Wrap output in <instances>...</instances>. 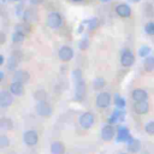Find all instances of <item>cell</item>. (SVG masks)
Here are the masks:
<instances>
[{
    "instance_id": "cell-12",
    "label": "cell",
    "mask_w": 154,
    "mask_h": 154,
    "mask_svg": "<svg viewBox=\"0 0 154 154\" xmlns=\"http://www.w3.org/2000/svg\"><path fill=\"white\" fill-rule=\"evenodd\" d=\"M13 79H14L16 82H20V83L24 84V83L29 82L30 75H29V72L25 71V70H16L14 73H13Z\"/></svg>"
},
{
    "instance_id": "cell-2",
    "label": "cell",
    "mask_w": 154,
    "mask_h": 154,
    "mask_svg": "<svg viewBox=\"0 0 154 154\" xmlns=\"http://www.w3.org/2000/svg\"><path fill=\"white\" fill-rule=\"evenodd\" d=\"M36 112H37V114H38L40 117L48 118V117L52 116L53 109H52V106H51L47 101H40V102H37V105H36Z\"/></svg>"
},
{
    "instance_id": "cell-6",
    "label": "cell",
    "mask_w": 154,
    "mask_h": 154,
    "mask_svg": "<svg viewBox=\"0 0 154 154\" xmlns=\"http://www.w3.org/2000/svg\"><path fill=\"white\" fill-rule=\"evenodd\" d=\"M111 103V94L107 91H101L96 96V106L100 108H106Z\"/></svg>"
},
{
    "instance_id": "cell-1",
    "label": "cell",
    "mask_w": 154,
    "mask_h": 154,
    "mask_svg": "<svg viewBox=\"0 0 154 154\" xmlns=\"http://www.w3.org/2000/svg\"><path fill=\"white\" fill-rule=\"evenodd\" d=\"M63 24V17L58 12H51L47 16V25L52 29H58Z\"/></svg>"
},
{
    "instance_id": "cell-26",
    "label": "cell",
    "mask_w": 154,
    "mask_h": 154,
    "mask_svg": "<svg viewBox=\"0 0 154 154\" xmlns=\"http://www.w3.org/2000/svg\"><path fill=\"white\" fill-rule=\"evenodd\" d=\"M16 30L24 34V35H28L30 32V28H29V24L28 23H20V24H17L16 25Z\"/></svg>"
},
{
    "instance_id": "cell-33",
    "label": "cell",
    "mask_w": 154,
    "mask_h": 154,
    "mask_svg": "<svg viewBox=\"0 0 154 154\" xmlns=\"http://www.w3.org/2000/svg\"><path fill=\"white\" fill-rule=\"evenodd\" d=\"M144 130H146L147 134L154 135V122H148V123L144 125Z\"/></svg>"
},
{
    "instance_id": "cell-7",
    "label": "cell",
    "mask_w": 154,
    "mask_h": 154,
    "mask_svg": "<svg viewBox=\"0 0 154 154\" xmlns=\"http://www.w3.org/2000/svg\"><path fill=\"white\" fill-rule=\"evenodd\" d=\"M58 57L61 61H70L73 58V49L70 46H63L59 48Z\"/></svg>"
},
{
    "instance_id": "cell-31",
    "label": "cell",
    "mask_w": 154,
    "mask_h": 154,
    "mask_svg": "<svg viewBox=\"0 0 154 154\" xmlns=\"http://www.w3.org/2000/svg\"><path fill=\"white\" fill-rule=\"evenodd\" d=\"M87 25H88V28L90 30H94V29H96L99 26V19L97 18H91V19H89L87 22Z\"/></svg>"
},
{
    "instance_id": "cell-9",
    "label": "cell",
    "mask_w": 154,
    "mask_h": 154,
    "mask_svg": "<svg viewBox=\"0 0 154 154\" xmlns=\"http://www.w3.org/2000/svg\"><path fill=\"white\" fill-rule=\"evenodd\" d=\"M130 138H131L130 130L126 126H124V125L119 126L118 130H117V135H116L117 142H128Z\"/></svg>"
},
{
    "instance_id": "cell-16",
    "label": "cell",
    "mask_w": 154,
    "mask_h": 154,
    "mask_svg": "<svg viewBox=\"0 0 154 154\" xmlns=\"http://www.w3.org/2000/svg\"><path fill=\"white\" fill-rule=\"evenodd\" d=\"M23 19H24V23H34L36 19H37V14H36V11L34 8H26L24 11V14H23Z\"/></svg>"
},
{
    "instance_id": "cell-38",
    "label": "cell",
    "mask_w": 154,
    "mask_h": 154,
    "mask_svg": "<svg viewBox=\"0 0 154 154\" xmlns=\"http://www.w3.org/2000/svg\"><path fill=\"white\" fill-rule=\"evenodd\" d=\"M30 2H32V4H40V2H42V0H30Z\"/></svg>"
},
{
    "instance_id": "cell-18",
    "label": "cell",
    "mask_w": 154,
    "mask_h": 154,
    "mask_svg": "<svg viewBox=\"0 0 154 154\" xmlns=\"http://www.w3.org/2000/svg\"><path fill=\"white\" fill-rule=\"evenodd\" d=\"M126 143H128L126 144L128 146V150L130 153H137V152H140V149H141V141L140 140L131 137Z\"/></svg>"
},
{
    "instance_id": "cell-22",
    "label": "cell",
    "mask_w": 154,
    "mask_h": 154,
    "mask_svg": "<svg viewBox=\"0 0 154 154\" xmlns=\"http://www.w3.org/2000/svg\"><path fill=\"white\" fill-rule=\"evenodd\" d=\"M0 129L1 130H11L12 129V120L10 118H1L0 119Z\"/></svg>"
},
{
    "instance_id": "cell-17",
    "label": "cell",
    "mask_w": 154,
    "mask_h": 154,
    "mask_svg": "<svg viewBox=\"0 0 154 154\" xmlns=\"http://www.w3.org/2000/svg\"><path fill=\"white\" fill-rule=\"evenodd\" d=\"M148 109H149V103L147 101L135 102V105H134V111L137 114H144L148 112Z\"/></svg>"
},
{
    "instance_id": "cell-20",
    "label": "cell",
    "mask_w": 154,
    "mask_h": 154,
    "mask_svg": "<svg viewBox=\"0 0 154 154\" xmlns=\"http://www.w3.org/2000/svg\"><path fill=\"white\" fill-rule=\"evenodd\" d=\"M10 91L13 94V95H22L23 91H24V87H23V83L20 82H12L10 84Z\"/></svg>"
},
{
    "instance_id": "cell-39",
    "label": "cell",
    "mask_w": 154,
    "mask_h": 154,
    "mask_svg": "<svg viewBox=\"0 0 154 154\" xmlns=\"http://www.w3.org/2000/svg\"><path fill=\"white\" fill-rule=\"evenodd\" d=\"M2 79H4V72L0 71V81H2Z\"/></svg>"
},
{
    "instance_id": "cell-21",
    "label": "cell",
    "mask_w": 154,
    "mask_h": 154,
    "mask_svg": "<svg viewBox=\"0 0 154 154\" xmlns=\"http://www.w3.org/2000/svg\"><path fill=\"white\" fill-rule=\"evenodd\" d=\"M143 67L147 72L154 71V57H152V55L146 57V59L143 60Z\"/></svg>"
},
{
    "instance_id": "cell-40",
    "label": "cell",
    "mask_w": 154,
    "mask_h": 154,
    "mask_svg": "<svg viewBox=\"0 0 154 154\" xmlns=\"http://www.w3.org/2000/svg\"><path fill=\"white\" fill-rule=\"evenodd\" d=\"M20 6H22V5H20ZM20 6H18V7H17V10H19V8H20ZM19 14H20V11H17V16H19Z\"/></svg>"
},
{
    "instance_id": "cell-34",
    "label": "cell",
    "mask_w": 154,
    "mask_h": 154,
    "mask_svg": "<svg viewBox=\"0 0 154 154\" xmlns=\"http://www.w3.org/2000/svg\"><path fill=\"white\" fill-rule=\"evenodd\" d=\"M10 144V140L7 138V136L6 135H1L0 136V147L1 148H5V147H7Z\"/></svg>"
},
{
    "instance_id": "cell-11",
    "label": "cell",
    "mask_w": 154,
    "mask_h": 154,
    "mask_svg": "<svg viewBox=\"0 0 154 154\" xmlns=\"http://www.w3.org/2000/svg\"><path fill=\"white\" fill-rule=\"evenodd\" d=\"M116 13L122 18H128L131 16V8L126 4H119L116 6Z\"/></svg>"
},
{
    "instance_id": "cell-28",
    "label": "cell",
    "mask_w": 154,
    "mask_h": 154,
    "mask_svg": "<svg viewBox=\"0 0 154 154\" xmlns=\"http://www.w3.org/2000/svg\"><path fill=\"white\" fill-rule=\"evenodd\" d=\"M125 103H126V102H125V100H124L120 95H118V94H117V95L114 96V105H116V107H117V108L123 109V108L125 107Z\"/></svg>"
},
{
    "instance_id": "cell-5",
    "label": "cell",
    "mask_w": 154,
    "mask_h": 154,
    "mask_svg": "<svg viewBox=\"0 0 154 154\" xmlns=\"http://www.w3.org/2000/svg\"><path fill=\"white\" fill-rule=\"evenodd\" d=\"M23 141H24V143L26 146L32 147V146H35L37 143L38 135H37V132L35 130H26L24 132V135H23Z\"/></svg>"
},
{
    "instance_id": "cell-8",
    "label": "cell",
    "mask_w": 154,
    "mask_h": 154,
    "mask_svg": "<svg viewBox=\"0 0 154 154\" xmlns=\"http://www.w3.org/2000/svg\"><path fill=\"white\" fill-rule=\"evenodd\" d=\"M134 61H135V57H134L132 52L130 49H124L120 55V64L124 67H129L134 64Z\"/></svg>"
},
{
    "instance_id": "cell-19",
    "label": "cell",
    "mask_w": 154,
    "mask_h": 154,
    "mask_svg": "<svg viewBox=\"0 0 154 154\" xmlns=\"http://www.w3.org/2000/svg\"><path fill=\"white\" fill-rule=\"evenodd\" d=\"M52 154H64L65 153V144L61 141H54L51 144Z\"/></svg>"
},
{
    "instance_id": "cell-10",
    "label": "cell",
    "mask_w": 154,
    "mask_h": 154,
    "mask_svg": "<svg viewBox=\"0 0 154 154\" xmlns=\"http://www.w3.org/2000/svg\"><path fill=\"white\" fill-rule=\"evenodd\" d=\"M13 94L10 90H2L0 91V107L6 108L13 102Z\"/></svg>"
},
{
    "instance_id": "cell-30",
    "label": "cell",
    "mask_w": 154,
    "mask_h": 154,
    "mask_svg": "<svg viewBox=\"0 0 154 154\" xmlns=\"http://www.w3.org/2000/svg\"><path fill=\"white\" fill-rule=\"evenodd\" d=\"M149 53H150V47H148V46H142V47L140 48V51H138V55L142 57V58L148 57Z\"/></svg>"
},
{
    "instance_id": "cell-3",
    "label": "cell",
    "mask_w": 154,
    "mask_h": 154,
    "mask_svg": "<svg viewBox=\"0 0 154 154\" xmlns=\"http://www.w3.org/2000/svg\"><path fill=\"white\" fill-rule=\"evenodd\" d=\"M85 94H87V85H85V82L82 79L79 82L76 83V87H75V100L81 102L84 100L85 97Z\"/></svg>"
},
{
    "instance_id": "cell-35",
    "label": "cell",
    "mask_w": 154,
    "mask_h": 154,
    "mask_svg": "<svg viewBox=\"0 0 154 154\" xmlns=\"http://www.w3.org/2000/svg\"><path fill=\"white\" fill-rule=\"evenodd\" d=\"M88 45H89V41H88V37H84L81 42H79V48L82 51H85L88 48Z\"/></svg>"
},
{
    "instance_id": "cell-25",
    "label": "cell",
    "mask_w": 154,
    "mask_h": 154,
    "mask_svg": "<svg viewBox=\"0 0 154 154\" xmlns=\"http://www.w3.org/2000/svg\"><path fill=\"white\" fill-rule=\"evenodd\" d=\"M105 84H106V81H105L103 77H96V78L94 79V82H93V87H94L95 90L102 89V88L105 87Z\"/></svg>"
},
{
    "instance_id": "cell-24",
    "label": "cell",
    "mask_w": 154,
    "mask_h": 154,
    "mask_svg": "<svg viewBox=\"0 0 154 154\" xmlns=\"http://www.w3.org/2000/svg\"><path fill=\"white\" fill-rule=\"evenodd\" d=\"M34 96H35V100L37 102H40V101H46V99H47L48 95H47V91L45 89H38V90L35 91Z\"/></svg>"
},
{
    "instance_id": "cell-37",
    "label": "cell",
    "mask_w": 154,
    "mask_h": 154,
    "mask_svg": "<svg viewBox=\"0 0 154 154\" xmlns=\"http://www.w3.org/2000/svg\"><path fill=\"white\" fill-rule=\"evenodd\" d=\"M5 63V57L4 55H0V66H2Z\"/></svg>"
},
{
    "instance_id": "cell-43",
    "label": "cell",
    "mask_w": 154,
    "mask_h": 154,
    "mask_svg": "<svg viewBox=\"0 0 154 154\" xmlns=\"http://www.w3.org/2000/svg\"><path fill=\"white\" fill-rule=\"evenodd\" d=\"M73 1H82V0H73Z\"/></svg>"
},
{
    "instance_id": "cell-13",
    "label": "cell",
    "mask_w": 154,
    "mask_h": 154,
    "mask_svg": "<svg viewBox=\"0 0 154 154\" xmlns=\"http://www.w3.org/2000/svg\"><path fill=\"white\" fill-rule=\"evenodd\" d=\"M114 135H116L114 128L111 124H107L101 129V137L103 141H111L114 137Z\"/></svg>"
},
{
    "instance_id": "cell-27",
    "label": "cell",
    "mask_w": 154,
    "mask_h": 154,
    "mask_svg": "<svg viewBox=\"0 0 154 154\" xmlns=\"http://www.w3.org/2000/svg\"><path fill=\"white\" fill-rule=\"evenodd\" d=\"M24 38H25V35L19 32V31H17V30L12 34V42L13 43H22L24 41Z\"/></svg>"
},
{
    "instance_id": "cell-29",
    "label": "cell",
    "mask_w": 154,
    "mask_h": 154,
    "mask_svg": "<svg viewBox=\"0 0 154 154\" xmlns=\"http://www.w3.org/2000/svg\"><path fill=\"white\" fill-rule=\"evenodd\" d=\"M72 77H73L75 83H77V82L82 81V79H83V73H82V70H81V69H76V70H73V72H72Z\"/></svg>"
},
{
    "instance_id": "cell-14",
    "label": "cell",
    "mask_w": 154,
    "mask_h": 154,
    "mask_svg": "<svg viewBox=\"0 0 154 154\" xmlns=\"http://www.w3.org/2000/svg\"><path fill=\"white\" fill-rule=\"evenodd\" d=\"M131 97H132V100H134L135 102L147 101V99H148V94H147L146 90L137 88V89H134V90H132V93H131Z\"/></svg>"
},
{
    "instance_id": "cell-36",
    "label": "cell",
    "mask_w": 154,
    "mask_h": 154,
    "mask_svg": "<svg viewBox=\"0 0 154 154\" xmlns=\"http://www.w3.org/2000/svg\"><path fill=\"white\" fill-rule=\"evenodd\" d=\"M0 37H1V40H0V43L2 45V43L5 42V34H4V32H1V34H0Z\"/></svg>"
},
{
    "instance_id": "cell-41",
    "label": "cell",
    "mask_w": 154,
    "mask_h": 154,
    "mask_svg": "<svg viewBox=\"0 0 154 154\" xmlns=\"http://www.w3.org/2000/svg\"><path fill=\"white\" fill-rule=\"evenodd\" d=\"M101 2H107V1H111V0H100Z\"/></svg>"
},
{
    "instance_id": "cell-4",
    "label": "cell",
    "mask_w": 154,
    "mask_h": 154,
    "mask_svg": "<svg viewBox=\"0 0 154 154\" xmlns=\"http://www.w3.org/2000/svg\"><path fill=\"white\" fill-rule=\"evenodd\" d=\"M94 120H95V117L91 112H84L79 117V125L83 129H89V128L93 126Z\"/></svg>"
},
{
    "instance_id": "cell-23",
    "label": "cell",
    "mask_w": 154,
    "mask_h": 154,
    "mask_svg": "<svg viewBox=\"0 0 154 154\" xmlns=\"http://www.w3.org/2000/svg\"><path fill=\"white\" fill-rule=\"evenodd\" d=\"M18 64H19V59L13 54V55L8 59V61H7V69H8L10 71L16 70V67L18 66Z\"/></svg>"
},
{
    "instance_id": "cell-42",
    "label": "cell",
    "mask_w": 154,
    "mask_h": 154,
    "mask_svg": "<svg viewBox=\"0 0 154 154\" xmlns=\"http://www.w3.org/2000/svg\"><path fill=\"white\" fill-rule=\"evenodd\" d=\"M131 1H134V2H138V1H141V0H131Z\"/></svg>"
},
{
    "instance_id": "cell-15",
    "label": "cell",
    "mask_w": 154,
    "mask_h": 154,
    "mask_svg": "<svg viewBox=\"0 0 154 154\" xmlns=\"http://www.w3.org/2000/svg\"><path fill=\"white\" fill-rule=\"evenodd\" d=\"M125 119V113L120 109V108H116L112 112V116L109 117V123L114 124V123H123Z\"/></svg>"
},
{
    "instance_id": "cell-32",
    "label": "cell",
    "mask_w": 154,
    "mask_h": 154,
    "mask_svg": "<svg viewBox=\"0 0 154 154\" xmlns=\"http://www.w3.org/2000/svg\"><path fill=\"white\" fill-rule=\"evenodd\" d=\"M144 31H146L148 35L154 36V22H149V23H147L146 26H144Z\"/></svg>"
},
{
    "instance_id": "cell-44",
    "label": "cell",
    "mask_w": 154,
    "mask_h": 154,
    "mask_svg": "<svg viewBox=\"0 0 154 154\" xmlns=\"http://www.w3.org/2000/svg\"><path fill=\"white\" fill-rule=\"evenodd\" d=\"M119 154H126V153H119Z\"/></svg>"
}]
</instances>
